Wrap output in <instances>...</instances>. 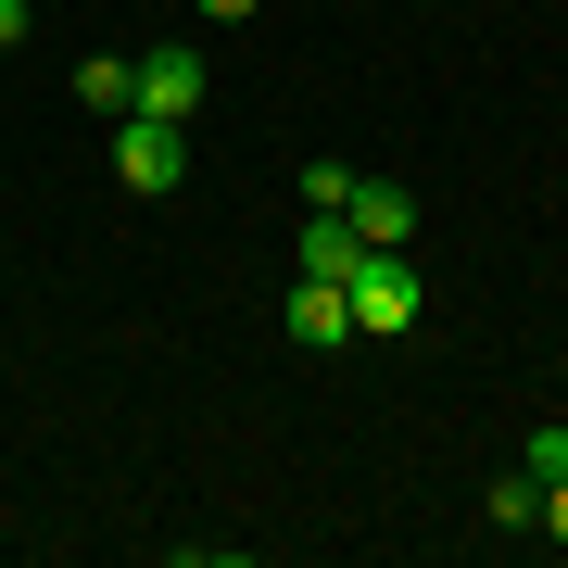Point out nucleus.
<instances>
[{
  "instance_id": "ddd939ff",
  "label": "nucleus",
  "mask_w": 568,
  "mask_h": 568,
  "mask_svg": "<svg viewBox=\"0 0 568 568\" xmlns=\"http://www.w3.org/2000/svg\"><path fill=\"white\" fill-rule=\"evenodd\" d=\"M241 13H265V0H203V26H241Z\"/></svg>"
},
{
  "instance_id": "1a4fd4ad",
  "label": "nucleus",
  "mask_w": 568,
  "mask_h": 568,
  "mask_svg": "<svg viewBox=\"0 0 568 568\" xmlns=\"http://www.w3.org/2000/svg\"><path fill=\"white\" fill-rule=\"evenodd\" d=\"M354 178H366V164H304V215H342Z\"/></svg>"
},
{
  "instance_id": "f03ea898",
  "label": "nucleus",
  "mask_w": 568,
  "mask_h": 568,
  "mask_svg": "<svg viewBox=\"0 0 568 568\" xmlns=\"http://www.w3.org/2000/svg\"><path fill=\"white\" fill-rule=\"evenodd\" d=\"M354 342H405V328H417V265L405 253H354Z\"/></svg>"
},
{
  "instance_id": "f257e3e1",
  "label": "nucleus",
  "mask_w": 568,
  "mask_h": 568,
  "mask_svg": "<svg viewBox=\"0 0 568 568\" xmlns=\"http://www.w3.org/2000/svg\"><path fill=\"white\" fill-rule=\"evenodd\" d=\"M114 178L140 190V203H164V190L190 178V126L178 114H114Z\"/></svg>"
},
{
  "instance_id": "f8f14e48",
  "label": "nucleus",
  "mask_w": 568,
  "mask_h": 568,
  "mask_svg": "<svg viewBox=\"0 0 568 568\" xmlns=\"http://www.w3.org/2000/svg\"><path fill=\"white\" fill-rule=\"evenodd\" d=\"M39 39V13H26V0H0V51H26Z\"/></svg>"
},
{
  "instance_id": "9b49d317",
  "label": "nucleus",
  "mask_w": 568,
  "mask_h": 568,
  "mask_svg": "<svg viewBox=\"0 0 568 568\" xmlns=\"http://www.w3.org/2000/svg\"><path fill=\"white\" fill-rule=\"evenodd\" d=\"M530 530H544V544L568 556V480H544V518H530Z\"/></svg>"
},
{
  "instance_id": "39448f33",
  "label": "nucleus",
  "mask_w": 568,
  "mask_h": 568,
  "mask_svg": "<svg viewBox=\"0 0 568 568\" xmlns=\"http://www.w3.org/2000/svg\"><path fill=\"white\" fill-rule=\"evenodd\" d=\"M291 342H304V354H342L354 342V291L342 278H291Z\"/></svg>"
},
{
  "instance_id": "20e7f679",
  "label": "nucleus",
  "mask_w": 568,
  "mask_h": 568,
  "mask_svg": "<svg viewBox=\"0 0 568 568\" xmlns=\"http://www.w3.org/2000/svg\"><path fill=\"white\" fill-rule=\"evenodd\" d=\"M140 114H178V126L203 114V51H178V39H152V51H140Z\"/></svg>"
},
{
  "instance_id": "6e6552de",
  "label": "nucleus",
  "mask_w": 568,
  "mask_h": 568,
  "mask_svg": "<svg viewBox=\"0 0 568 568\" xmlns=\"http://www.w3.org/2000/svg\"><path fill=\"white\" fill-rule=\"evenodd\" d=\"M544 518V480H530V467H506V480H493V530H530Z\"/></svg>"
},
{
  "instance_id": "423d86ee",
  "label": "nucleus",
  "mask_w": 568,
  "mask_h": 568,
  "mask_svg": "<svg viewBox=\"0 0 568 568\" xmlns=\"http://www.w3.org/2000/svg\"><path fill=\"white\" fill-rule=\"evenodd\" d=\"M77 102L102 114V126H114V114H140V51H89V63H77Z\"/></svg>"
},
{
  "instance_id": "7ed1b4c3",
  "label": "nucleus",
  "mask_w": 568,
  "mask_h": 568,
  "mask_svg": "<svg viewBox=\"0 0 568 568\" xmlns=\"http://www.w3.org/2000/svg\"><path fill=\"white\" fill-rule=\"evenodd\" d=\"M342 215H354V241H366V253H405V241H417V190H405V178H354V203H342Z\"/></svg>"
},
{
  "instance_id": "9d476101",
  "label": "nucleus",
  "mask_w": 568,
  "mask_h": 568,
  "mask_svg": "<svg viewBox=\"0 0 568 568\" xmlns=\"http://www.w3.org/2000/svg\"><path fill=\"white\" fill-rule=\"evenodd\" d=\"M518 467H530V480H568V417H544V429H530V455H518Z\"/></svg>"
},
{
  "instance_id": "0eeeda50",
  "label": "nucleus",
  "mask_w": 568,
  "mask_h": 568,
  "mask_svg": "<svg viewBox=\"0 0 568 568\" xmlns=\"http://www.w3.org/2000/svg\"><path fill=\"white\" fill-rule=\"evenodd\" d=\"M354 253H366L354 215H316V227H304V278H354Z\"/></svg>"
}]
</instances>
